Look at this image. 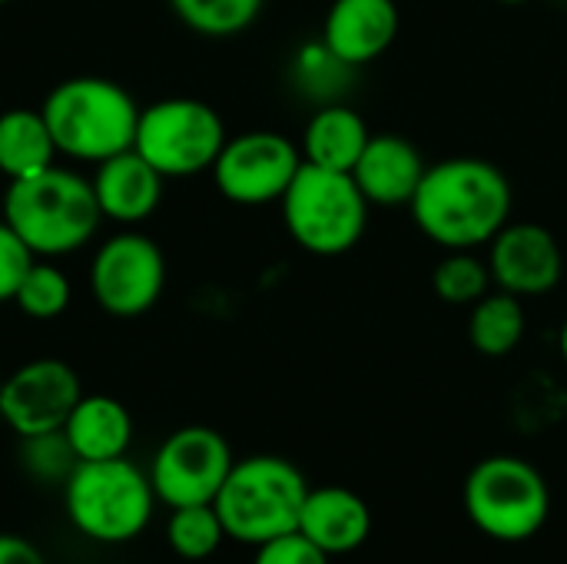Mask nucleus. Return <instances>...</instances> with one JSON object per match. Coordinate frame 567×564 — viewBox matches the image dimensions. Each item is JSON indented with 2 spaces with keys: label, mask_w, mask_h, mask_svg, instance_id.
<instances>
[{
  "label": "nucleus",
  "mask_w": 567,
  "mask_h": 564,
  "mask_svg": "<svg viewBox=\"0 0 567 564\" xmlns=\"http://www.w3.org/2000/svg\"><path fill=\"white\" fill-rule=\"evenodd\" d=\"M515 189L505 170L482 156H449L425 170L409 213L439 249H482L508 223Z\"/></svg>",
  "instance_id": "nucleus-1"
},
{
  "label": "nucleus",
  "mask_w": 567,
  "mask_h": 564,
  "mask_svg": "<svg viewBox=\"0 0 567 564\" xmlns=\"http://www.w3.org/2000/svg\"><path fill=\"white\" fill-rule=\"evenodd\" d=\"M3 219L37 256H66L93 239L103 213L93 183L53 163L37 176L10 183Z\"/></svg>",
  "instance_id": "nucleus-2"
},
{
  "label": "nucleus",
  "mask_w": 567,
  "mask_h": 564,
  "mask_svg": "<svg viewBox=\"0 0 567 564\" xmlns=\"http://www.w3.org/2000/svg\"><path fill=\"white\" fill-rule=\"evenodd\" d=\"M50 136L63 156L103 163L133 146L140 106L106 76H70L56 83L40 106Z\"/></svg>",
  "instance_id": "nucleus-3"
},
{
  "label": "nucleus",
  "mask_w": 567,
  "mask_h": 564,
  "mask_svg": "<svg viewBox=\"0 0 567 564\" xmlns=\"http://www.w3.org/2000/svg\"><path fill=\"white\" fill-rule=\"evenodd\" d=\"M306 495L309 482L289 459L249 455L233 462L213 505L223 519L226 539L256 548L299 529Z\"/></svg>",
  "instance_id": "nucleus-4"
},
{
  "label": "nucleus",
  "mask_w": 567,
  "mask_h": 564,
  "mask_svg": "<svg viewBox=\"0 0 567 564\" xmlns=\"http://www.w3.org/2000/svg\"><path fill=\"white\" fill-rule=\"evenodd\" d=\"M156 492L150 472L133 462H76L63 482V509L70 525L100 545H123L143 535L153 519Z\"/></svg>",
  "instance_id": "nucleus-5"
},
{
  "label": "nucleus",
  "mask_w": 567,
  "mask_h": 564,
  "mask_svg": "<svg viewBox=\"0 0 567 564\" xmlns=\"http://www.w3.org/2000/svg\"><path fill=\"white\" fill-rule=\"evenodd\" d=\"M279 206L292 243L322 259L352 253L369 226V199L355 186L352 173L312 163L299 166Z\"/></svg>",
  "instance_id": "nucleus-6"
},
{
  "label": "nucleus",
  "mask_w": 567,
  "mask_h": 564,
  "mask_svg": "<svg viewBox=\"0 0 567 564\" xmlns=\"http://www.w3.org/2000/svg\"><path fill=\"white\" fill-rule=\"evenodd\" d=\"M465 512L472 525L495 542H528L548 522L551 492L532 462L492 455L465 479Z\"/></svg>",
  "instance_id": "nucleus-7"
},
{
  "label": "nucleus",
  "mask_w": 567,
  "mask_h": 564,
  "mask_svg": "<svg viewBox=\"0 0 567 564\" xmlns=\"http://www.w3.org/2000/svg\"><path fill=\"white\" fill-rule=\"evenodd\" d=\"M226 140V123L209 103L166 96L140 110L133 150L163 180H179L213 170Z\"/></svg>",
  "instance_id": "nucleus-8"
},
{
  "label": "nucleus",
  "mask_w": 567,
  "mask_h": 564,
  "mask_svg": "<svg viewBox=\"0 0 567 564\" xmlns=\"http://www.w3.org/2000/svg\"><path fill=\"white\" fill-rule=\"evenodd\" d=\"M302 150L286 133L249 130L229 136L213 163L216 189L236 206L279 203L302 166Z\"/></svg>",
  "instance_id": "nucleus-9"
},
{
  "label": "nucleus",
  "mask_w": 567,
  "mask_h": 564,
  "mask_svg": "<svg viewBox=\"0 0 567 564\" xmlns=\"http://www.w3.org/2000/svg\"><path fill=\"white\" fill-rule=\"evenodd\" d=\"M229 442L209 425H186L163 439L153 455L150 482L156 502L169 509L183 505H213L229 469H233Z\"/></svg>",
  "instance_id": "nucleus-10"
},
{
  "label": "nucleus",
  "mask_w": 567,
  "mask_h": 564,
  "mask_svg": "<svg viewBox=\"0 0 567 564\" xmlns=\"http://www.w3.org/2000/svg\"><path fill=\"white\" fill-rule=\"evenodd\" d=\"M166 286L163 249L143 233L110 236L90 266V293L96 306L116 319H133L150 312Z\"/></svg>",
  "instance_id": "nucleus-11"
},
{
  "label": "nucleus",
  "mask_w": 567,
  "mask_h": 564,
  "mask_svg": "<svg viewBox=\"0 0 567 564\" xmlns=\"http://www.w3.org/2000/svg\"><path fill=\"white\" fill-rule=\"evenodd\" d=\"M80 399L83 386L73 366L63 359H33L0 386V419L20 439H37L60 432Z\"/></svg>",
  "instance_id": "nucleus-12"
},
{
  "label": "nucleus",
  "mask_w": 567,
  "mask_h": 564,
  "mask_svg": "<svg viewBox=\"0 0 567 564\" xmlns=\"http://www.w3.org/2000/svg\"><path fill=\"white\" fill-rule=\"evenodd\" d=\"M488 269L495 289L518 299L548 296L565 276V253L558 236L542 223H508L488 243Z\"/></svg>",
  "instance_id": "nucleus-13"
},
{
  "label": "nucleus",
  "mask_w": 567,
  "mask_h": 564,
  "mask_svg": "<svg viewBox=\"0 0 567 564\" xmlns=\"http://www.w3.org/2000/svg\"><path fill=\"white\" fill-rule=\"evenodd\" d=\"M395 0H332L322 20V43L352 70L375 63L399 37Z\"/></svg>",
  "instance_id": "nucleus-14"
},
{
  "label": "nucleus",
  "mask_w": 567,
  "mask_h": 564,
  "mask_svg": "<svg viewBox=\"0 0 567 564\" xmlns=\"http://www.w3.org/2000/svg\"><path fill=\"white\" fill-rule=\"evenodd\" d=\"M425 160L409 136L399 133H372L359 163L352 166V180L369 199V206H409L422 176Z\"/></svg>",
  "instance_id": "nucleus-15"
},
{
  "label": "nucleus",
  "mask_w": 567,
  "mask_h": 564,
  "mask_svg": "<svg viewBox=\"0 0 567 564\" xmlns=\"http://www.w3.org/2000/svg\"><path fill=\"white\" fill-rule=\"evenodd\" d=\"M299 532L329 558L359 552L372 535V512L365 499L342 485L309 489L299 515Z\"/></svg>",
  "instance_id": "nucleus-16"
},
{
  "label": "nucleus",
  "mask_w": 567,
  "mask_h": 564,
  "mask_svg": "<svg viewBox=\"0 0 567 564\" xmlns=\"http://www.w3.org/2000/svg\"><path fill=\"white\" fill-rule=\"evenodd\" d=\"M90 183H93L100 213L123 226H136L150 219L163 199V176L133 146L96 163V173Z\"/></svg>",
  "instance_id": "nucleus-17"
},
{
  "label": "nucleus",
  "mask_w": 567,
  "mask_h": 564,
  "mask_svg": "<svg viewBox=\"0 0 567 564\" xmlns=\"http://www.w3.org/2000/svg\"><path fill=\"white\" fill-rule=\"evenodd\" d=\"M60 432L76 462L123 459L133 442V416L113 396H83Z\"/></svg>",
  "instance_id": "nucleus-18"
},
{
  "label": "nucleus",
  "mask_w": 567,
  "mask_h": 564,
  "mask_svg": "<svg viewBox=\"0 0 567 564\" xmlns=\"http://www.w3.org/2000/svg\"><path fill=\"white\" fill-rule=\"evenodd\" d=\"M372 130L362 120L359 110H352L349 103H322L306 130H302V160L322 170H336V173H352V166L359 163L365 143H369Z\"/></svg>",
  "instance_id": "nucleus-19"
},
{
  "label": "nucleus",
  "mask_w": 567,
  "mask_h": 564,
  "mask_svg": "<svg viewBox=\"0 0 567 564\" xmlns=\"http://www.w3.org/2000/svg\"><path fill=\"white\" fill-rule=\"evenodd\" d=\"M56 143L40 110H7L0 113V173L13 180L37 176L53 166Z\"/></svg>",
  "instance_id": "nucleus-20"
},
{
  "label": "nucleus",
  "mask_w": 567,
  "mask_h": 564,
  "mask_svg": "<svg viewBox=\"0 0 567 564\" xmlns=\"http://www.w3.org/2000/svg\"><path fill=\"white\" fill-rule=\"evenodd\" d=\"M528 332V316L525 302L505 289H492L472 306L468 316V342L478 356L488 359H505L512 356Z\"/></svg>",
  "instance_id": "nucleus-21"
},
{
  "label": "nucleus",
  "mask_w": 567,
  "mask_h": 564,
  "mask_svg": "<svg viewBox=\"0 0 567 564\" xmlns=\"http://www.w3.org/2000/svg\"><path fill=\"white\" fill-rule=\"evenodd\" d=\"M432 289L449 306H475L482 296L495 289L488 259L478 249H445V256L432 269Z\"/></svg>",
  "instance_id": "nucleus-22"
},
{
  "label": "nucleus",
  "mask_w": 567,
  "mask_h": 564,
  "mask_svg": "<svg viewBox=\"0 0 567 564\" xmlns=\"http://www.w3.org/2000/svg\"><path fill=\"white\" fill-rule=\"evenodd\" d=\"M169 7L193 33L226 40L246 33L259 20L266 0H169Z\"/></svg>",
  "instance_id": "nucleus-23"
},
{
  "label": "nucleus",
  "mask_w": 567,
  "mask_h": 564,
  "mask_svg": "<svg viewBox=\"0 0 567 564\" xmlns=\"http://www.w3.org/2000/svg\"><path fill=\"white\" fill-rule=\"evenodd\" d=\"M226 539L216 505H183L173 509L166 522V545L183 562H206L219 552Z\"/></svg>",
  "instance_id": "nucleus-24"
},
{
  "label": "nucleus",
  "mask_w": 567,
  "mask_h": 564,
  "mask_svg": "<svg viewBox=\"0 0 567 564\" xmlns=\"http://www.w3.org/2000/svg\"><path fill=\"white\" fill-rule=\"evenodd\" d=\"M13 302L30 319H56L70 306V279L50 263H33L30 273L23 276Z\"/></svg>",
  "instance_id": "nucleus-25"
},
{
  "label": "nucleus",
  "mask_w": 567,
  "mask_h": 564,
  "mask_svg": "<svg viewBox=\"0 0 567 564\" xmlns=\"http://www.w3.org/2000/svg\"><path fill=\"white\" fill-rule=\"evenodd\" d=\"M349 70H352V66H346L322 40L306 43V47L296 53V76H299V83H306V90H309L312 96H322V103H336V100H332L329 80H336V76H342V73H349Z\"/></svg>",
  "instance_id": "nucleus-26"
},
{
  "label": "nucleus",
  "mask_w": 567,
  "mask_h": 564,
  "mask_svg": "<svg viewBox=\"0 0 567 564\" xmlns=\"http://www.w3.org/2000/svg\"><path fill=\"white\" fill-rule=\"evenodd\" d=\"M33 256L37 253L17 236V229L7 219H0V302H13L23 276L37 263Z\"/></svg>",
  "instance_id": "nucleus-27"
},
{
  "label": "nucleus",
  "mask_w": 567,
  "mask_h": 564,
  "mask_svg": "<svg viewBox=\"0 0 567 564\" xmlns=\"http://www.w3.org/2000/svg\"><path fill=\"white\" fill-rule=\"evenodd\" d=\"M332 558L316 548L299 529L296 532H286L279 539H269L262 545H256V558L252 564H329Z\"/></svg>",
  "instance_id": "nucleus-28"
},
{
  "label": "nucleus",
  "mask_w": 567,
  "mask_h": 564,
  "mask_svg": "<svg viewBox=\"0 0 567 564\" xmlns=\"http://www.w3.org/2000/svg\"><path fill=\"white\" fill-rule=\"evenodd\" d=\"M0 564H47V558L30 539L0 532Z\"/></svg>",
  "instance_id": "nucleus-29"
},
{
  "label": "nucleus",
  "mask_w": 567,
  "mask_h": 564,
  "mask_svg": "<svg viewBox=\"0 0 567 564\" xmlns=\"http://www.w3.org/2000/svg\"><path fill=\"white\" fill-rule=\"evenodd\" d=\"M558 356H561V362H565L567 369V319L561 322V329H558Z\"/></svg>",
  "instance_id": "nucleus-30"
},
{
  "label": "nucleus",
  "mask_w": 567,
  "mask_h": 564,
  "mask_svg": "<svg viewBox=\"0 0 567 564\" xmlns=\"http://www.w3.org/2000/svg\"><path fill=\"white\" fill-rule=\"evenodd\" d=\"M498 3H512L515 7V3H528V0H498Z\"/></svg>",
  "instance_id": "nucleus-31"
},
{
  "label": "nucleus",
  "mask_w": 567,
  "mask_h": 564,
  "mask_svg": "<svg viewBox=\"0 0 567 564\" xmlns=\"http://www.w3.org/2000/svg\"><path fill=\"white\" fill-rule=\"evenodd\" d=\"M0 3H7V0H0Z\"/></svg>",
  "instance_id": "nucleus-32"
}]
</instances>
